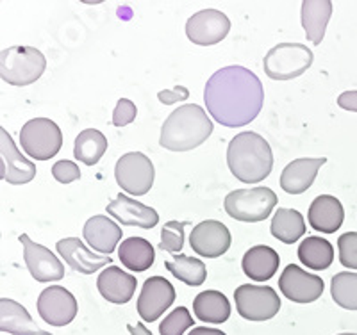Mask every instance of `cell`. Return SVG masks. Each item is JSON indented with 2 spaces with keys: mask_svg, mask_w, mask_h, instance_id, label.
Returning a JSON list of instances; mask_svg holds the SVG:
<instances>
[{
  "mask_svg": "<svg viewBox=\"0 0 357 335\" xmlns=\"http://www.w3.org/2000/svg\"><path fill=\"white\" fill-rule=\"evenodd\" d=\"M231 242L232 237L229 228L216 219L199 223L197 226H193L190 235L191 250L206 258L222 257L231 248Z\"/></svg>",
  "mask_w": 357,
  "mask_h": 335,
  "instance_id": "obj_16",
  "label": "cell"
},
{
  "mask_svg": "<svg viewBox=\"0 0 357 335\" xmlns=\"http://www.w3.org/2000/svg\"><path fill=\"white\" fill-rule=\"evenodd\" d=\"M107 152L106 136L97 129H86L75 138L73 157L86 166H95Z\"/></svg>",
  "mask_w": 357,
  "mask_h": 335,
  "instance_id": "obj_30",
  "label": "cell"
},
{
  "mask_svg": "<svg viewBox=\"0 0 357 335\" xmlns=\"http://www.w3.org/2000/svg\"><path fill=\"white\" fill-rule=\"evenodd\" d=\"M272 235L284 244H293L305 234L304 216L295 209H284L279 207L273 215L272 225H270Z\"/></svg>",
  "mask_w": 357,
  "mask_h": 335,
  "instance_id": "obj_29",
  "label": "cell"
},
{
  "mask_svg": "<svg viewBox=\"0 0 357 335\" xmlns=\"http://www.w3.org/2000/svg\"><path fill=\"white\" fill-rule=\"evenodd\" d=\"M193 312L204 323L222 325L231 315V303L220 291H204L193 299Z\"/></svg>",
  "mask_w": 357,
  "mask_h": 335,
  "instance_id": "obj_26",
  "label": "cell"
},
{
  "mask_svg": "<svg viewBox=\"0 0 357 335\" xmlns=\"http://www.w3.org/2000/svg\"><path fill=\"white\" fill-rule=\"evenodd\" d=\"M236 311L248 321H268L280 311V298L270 286L243 283L234 291Z\"/></svg>",
  "mask_w": 357,
  "mask_h": 335,
  "instance_id": "obj_8",
  "label": "cell"
},
{
  "mask_svg": "<svg viewBox=\"0 0 357 335\" xmlns=\"http://www.w3.org/2000/svg\"><path fill=\"white\" fill-rule=\"evenodd\" d=\"M207 113L220 125L245 127L263 109L264 89L259 77L245 66H225L209 77L204 88Z\"/></svg>",
  "mask_w": 357,
  "mask_h": 335,
  "instance_id": "obj_1",
  "label": "cell"
},
{
  "mask_svg": "<svg viewBox=\"0 0 357 335\" xmlns=\"http://www.w3.org/2000/svg\"><path fill=\"white\" fill-rule=\"evenodd\" d=\"M127 330L130 332V335H152V332L145 327L143 323H136V325H129Z\"/></svg>",
  "mask_w": 357,
  "mask_h": 335,
  "instance_id": "obj_41",
  "label": "cell"
},
{
  "mask_svg": "<svg viewBox=\"0 0 357 335\" xmlns=\"http://www.w3.org/2000/svg\"><path fill=\"white\" fill-rule=\"evenodd\" d=\"M279 289L295 303H312L324 295V280L318 275H311L296 264H289L279 279Z\"/></svg>",
  "mask_w": 357,
  "mask_h": 335,
  "instance_id": "obj_14",
  "label": "cell"
},
{
  "mask_svg": "<svg viewBox=\"0 0 357 335\" xmlns=\"http://www.w3.org/2000/svg\"><path fill=\"white\" fill-rule=\"evenodd\" d=\"M309 225L321 234H334L345 221L343 205L333 194H320L312 200L307 212Z\"/></svg>",
  "mask_w": 357,
  "mask_h": 335,
  "instance_id": "obj_20",
  "label": "cell"
},
{
  "mask_svg": "<svg viewBox=\"0 0 357 335\" xmlns=\"http://www.w3.org/2000/svg\"><path fill=\"white\" fill-rule=\"evenodd\" d=\"M337 105L341 109L350 111V113H357V89L356 91H345L337 98Z\"/></svg>",
  "mask_w": 357,
  "mask_h": 335,
  "instance_id": "obj_39",
  "label": "cell"
},
{
  "mask_svg": "<svg viewBox=\"0 0 357 335\" xmlns=\"http://www.w3.org/2000/svg\"><path fill=\"white\" fill-rule=\"evenodd\" d=\"M331 295L336 305L347 311H357V273L341 271L331 280Z\"/></svg>",
  "mask_w": 357,
  "mask_h": 335,
  "instance_id": "obj_32",
  "label": "cell"
},
{
  "mask_svg": "<svg viewBox=\"0 0 357 335\" xmlns=\"http://www.w3.org/2000/svg\"><path fill=\"white\" fill-rule=\"evenodd\" d=\"M52 177L59 184H72V182L81 178L79 166L72 161H59L52 166Z\"/></svg>",
  "mask_w": 357,
  "mask_h": 335,
  "instance_id": "obj_37",
  "label": "cell"
},
{
  "mask_svg": "<svg viewBox=\"0 0 357 335\" xmlns=\"http://www.w3.org/2000/svg\"><path fill=\"white\" fill-rule=\"evenodd\" d=\"M340 263L347 270H357V232H347L337 239Z\"/></svg>",
  "mask_w": 357,
  "mask_h": 335,
  "instance_id": "obj_35",
  "label": "cell"
},
{
  "mask_svg": "<svg viewBox=\"0 0 357 335\" xmlns=\"http://www.w3.org/2000/svg\"><path fill=\"white\" fill-rule=\"evenodd\" d=\"M20 145L29 157L49 161L61 150L63 132L49 118H34L22 127Z\"/></svg>",
  "mask_w": 357,
  "mask_h": 335,
  "instance_id": "obj_7",
  "label": "cell"
},
{
  "mask_svg": "<svg viewBox=\"0 0 357 335\" xmlns=\"http://www.w3.org/2000/svg\"><path fill=\"white\" fill-rule=\"evenodd\" d=\"M167 270L177 280L184 282L186 286L199 287L206 282L207 270L206 264L195 257H188V255H174L172 260L165 263Z\"/></svg>",
  "mask_w": 357,
  "mask_h": 335,
  "instance_id": "obj_31",
  "label": "cell"
},
{
  "mask_svg": "<svg viewBox=\"0 0 357 335\" xmlns=\"http://www.w3.org/2000/svg\"><path fill=\"white\" fill-rule=\"evenodd\" d=\"M154 164L142 152H129L122 155L114 166L116 184L132 196H143L154 186Z\"/></svg>",
  "mask_w": 357,
  "mask_h": 335,
  "instance_id": "obj_9",
  "label": "cell"
},
{
  "mask_svg": "<svg viewBox=\"0 0 357 335\" xmlns=\"http://www.w3.org/2000/svg\"><path fill=\"white\" fill-rule=\"evenodd\" d=\"M175 302V289L167 279L162 276H151L146 279L142 287L138 298V314L143 321L152 323L161 318L165 311L172 307Z\"/></svg>",
  "mask_w": 357,
  "mask_h": 335,
  "instance_id": "obj_15",
  "label": "cell"
},
{
  "mask_svg": "<svg viewBox=\"0 0 357 335\" xmlns=\"http://www.w3.org/2000/svg\"><path fill=\"white\" fill-rule=\"evenodd\" d=\"M279 264V254L273 248L264 247V244L252 247L241 260L243 273L254 282H268L277 273Z\"/></svg>",
  "mask_w": 357,
  "mask_h": 335,
  "instance_id": "obj_24",
  "label": "cell"
},
{
  "mask_svg": "<svg viewBox=\"0 0 357 335\" xmlns=\"http://www.w3.org/2000/svg\"><path fill=\"white\" fill-rule=\"evenodd\" d=\"M136 283L138 282L132 275L116 266L106 267L97 279V287L102 298L116 305H123L132 299L136 293Z\"/></svg>",
  "mask_w": 357,
  "mask_h": 335,
  "instance_id": "obj_21",
  "label": "cell"
},
{
  "mask_svg": "<svg viewBox=\"0 0 357 335\" xmlns=\"http://www.w3.org/2000/svg\"><path fill=\"white\" fill-rule=\"evenodd\" d=\"M82 235H84V241L95 251L109 257L114 248H116L118 241L122 239V228L107 216L98 215L86 221L84 228H82Z\"/></svg>",
  "mask_w": 357,
  "mask_h": 335,
  "instance_id": "obj_22",
  "label": "cell"
},
{
  "mask_svg": "<svg viewBox=\"0 0 357 335\" xmlns=\"http://www.w3.org/2000/svg\"><path fill=\"white\" fill-rule=\"evenodd\" d=\"M56 248L57 254L65 258V263L82 275H93L95 271L113 263V258L107 255H95L93 251L88 250L79 237L61 239V241H57Z\"/></svg>",
  "mask_w": 357,
  "mask_h": 335,
  "instance_id": "obj_17",
  "label": "cell"
},
{
  "mask_svg": "<svg viewBox=\"0 0 357 335\" xmlns=\"http://www.w3.org/2000/svg\"><path fill=\"white\" fill-rule=\"evenodd\" d=\"M77 299L61 286L47 287L38 298V312L50 327H66L77 315Z\"/></svg>",
  "mask_w": 357,
  "mask_h": 335,
  "instance_id": "obj_11",
  "label": "cell"
},
{
  "mask_svg": "<svg viewBox=\"0 0 357 335\" xmlns=\"http://www.w3.org/2000/svg\"><path fill=\"white\" fill-rule=\"evenodd\" d=\"M213 134V121L197 104H188L175 109L161 127L162 148L172 152H190L207 141Z\"/></svg>",
  "mask_w": 357,
  "mask_h": 335,
  "instance_id": "obj_3",
  "label": "cell"
},
{
  "mask_svg": "<svg viewBox=\"0 0 357 335\" xmlns=\"http://www.w3.org/2000/svg\"><path fill=\"white\" fill-rule=\"evenodd\" d=\"M227 164L238 180L243 184H257L272 173V148L259 134L241 132L229 143Z\"/></svg>",
  "mask_w": 357,
  "mask_h": 335,
  "instance_id": "obj_2",
  "label": "cell"
},
{
  "mask_svg": "<svg viewBox=\"0 0 357 335\" xmlns=\"http://www.w3.org/2000/svg\"><path fill=\"white\" fill-rule=\"evenodd\" d=\"M188 335H227L225 332L218 328H207V327H195Z\"/></svg>",
  "mask_w": 357,
  "mask_h": 335,
  "instance_id": "obj_40",
  "label": "cell"
},
{
  "mask_svg": "<svg viewBox=\"0 0 357 335\" xmlns=\"http://www.w3.org/2000/svg\"><path fill=\"white\" fill-rule=\"evenodd\" d=\"M47 68V59L34 47H9L0 52V77L6 84L29 86Z\"/></svg>",
  "mask_w": 357,
  "mask_h": 335,
  "instance_id": "obj_4",
  "label": "cell"
},
{
  "mask_svg": "<svg viewBox=\"0 0 357 335\" xmlns=\"http://www.w3.org/2000/svg\"><path fill=\"white\" fill-rule=\"evenodd\" d=\"M106 212L126 226H139V228H154L159 223L158 210L136 202L127 194H118L113 202L107 203Z\"/></svg>",
  "mask_w": 357,
  "mask_h": 335,
  "instance_id": "obj_18",
  "label": "cell"
},
{
  "mask_svg": "<svg viewBox=\"0 0 357 335\" xmlns=\"http://www.w3.org/2000/svg\"><path fill=\"white\" fill-rule=\"evenodd\" d=\"M298 258L309 270L324 271L333 264L334 247L327 239L318 237V235H309L298 247Z\"/></svg>",
  "mask_w": 357,
  "mask_h": 335,
  "instance_id": "obj_28",
  "label": "cell"
},
{
  "mask_svg": "<svg viewBox=\"0 0 357 335\" xmlns=\"http://www.w3.org/2000/svg\"><path fill=\"white\" fill-rule=\"evenodd\" d=\"M311 50L302 43H279L268 50L264 56L263 68L273 81H291L301 77L312 65Z\"/></svg>",
  "mask_w": 357,
  "mask_h": 335,
  "instance_id": "obj_6",
  "label": "cell"
},
{
  "mask_svg": "<svg viewBox=\"0 0 357 335\" xmlns=\"http://www.w3.org/2000/svg\"><path fill=\"white\" fill-rule=\"evenodd\" d=\"M337 335H357V334H337Z\"/></svg>",
  "mask_w": 357,
  "mask_h": 335,
  "instance_id": "obj_42",
  "label": "cell"
},
{
  "mask_svg": "<svg viewBox=\"0 0 357 335\" xmlns=\"http://www.w3.org/2000/svg\"><path fill=\"white\" fill-rule=\"evenodd\" d=\"M0 330L13 335H50L34 323L24 305L11 298L0 299Z\"/></svg>",
  "mask_w": 357,
  "mask_h": 335,
  "instance_id": "obj_23",
  "label": "cell"
},
{
  "mask_svg": "<svg viewBox=\"0 0 357 335\" xmlns=\"http://www.w3.org/2000/svg\"><path fill=\"white\" fill-rule=\"evenodd\" d=\"M36 177V166L18 152L11 134L0 129V178L11 186H24Z\"/></svg>",
  "mask_w": 357,
  "mask_h": 335,
  "instance_id": "obj_13",
  "label": "cell"
},
{
  "mask_svg": "<svg viewBox=\"0 0 357 335\" xmlns=\"http://www.w3.org/2000/svg\"><path fill=\"white\" fill-rule=\"evenodd\" d=\"M118 258L122 260L127 270L143 273V271L151 270V266L154 264V247L151 244V241L143 237H129L122 241L118 248Z\"/></svg>",
  "mask_w": 357,
  "mask_h": 335,
  "instance_id": "obj_27",
  "label": "cell"
},
{
  "mask_svg": "<svg viewBox=\"0 0 357 335\" xmlns=\"http://www.w3.org/2000/svg\"><path fill=\"white\" fill-rule=\"evenodd\" d=\"M302 27L312 45H320L325 38V29L333 17L331 0H304L302 2Z\"/></svg>",
  "mask_w": 357,
  "mask_h": 335,
  "instance_id": "obj_25",
  "label": "cell"
},
{
  "mask_svg": "<svg viewBox=\"0 0 357 335\" xmlns=\"http://www.w3.org/2000/svg\"><path fill=\"white\" fill-rule=\"evenodd\" d=\"M184 226H188V221L165 223L161 231L159 250L168 251V254H181L184 247Z\"/></svg>",
  "mask_w": 357,
  "mask_h": 335,
  "instance_id": "obj_33",
  "label": "cell"
},
{
  "mask_svg": "<svg viewBox=\"0 0 357 335\" xmlns=\"http://www.w3.org/2000/svg\"><path fill=\"white\" fill-rule=\"evenodd\" d=\"M231 31V20L218 9H202L186 22V36L191 43L211 47L225 40Z\"/></svg>",
  "mask_w": 357,
  "mask_h": 335,
  "instance_id": "obj_10",
  "label": "cell"
},
{
  "mask_svg": "<svg viewBox=\"0 0 357 335\" xmlns=\"http://www.w3.org/2000/svg\"><path fill=\"white\" fill-rule=\"evenodd\" d=\"M277 205V194L270 187L236 189L225 196L223 209L236 221H264Z\"/></svg>",
  "mask_w": 357,
  "mask_h": 335,
  "instance_id": "obj_5",
  "label": "cell"
},
{
  "mask_svg": "<svg viewBox=\"0 0 357 335\" xmlns=\"http://www.w3.org/2000/svg\"><path fill=\"white\" fill-rule=\"evenodd\" d=\"M158 98L161 104L172 105L177 104V102L188 100L190 98V91H188L186 86H175L172 89H162V91H159Z\"/></svg>",
  "mask_w": 357,
  "mask_h": 335,
  "instance_id": "obj_38",
  "label": "cell"
},
{
  "mask_svg": "<svg viewBox=\"0 0 357 335\" xmlns=\"http://www.w3.org/2000/svg\"><path fill=\"white\" fill-rule=\"evenodd\" d=\"M20 241L24 244L25 266L36 282H57L65 276V266L57 255L52 254V250L31 241L27 234H22Z\"/></svg>",
  "mask_w": 357,
  "mask_h": 335,
  "instance_id": "obj_12",
  "label": "cell"
},
{
  "mask_svg": "<svg viewBox=\"0 0 357 335\" xmlns=\"http://www.w3.org/2000/svg\"><path fill=\"white\" fill-rule=\"evenodd\" d=\"M327 162V157L295 159L280 175V187L288 194H302L312 186L318 170Z\"/></svg>",
  "mask_w": 357,
  "mask_h": 335,
  "instance_id": "obj_19",
  "label": "cell"
},
{
  "mask_svg": "<svg viewBox=\"0 0 357 335\" xmlns=\"http://www.w3.org/2000/svg\"><path fill=\"white\" fill-rule=\"evenodd\" d=\"M195 327L193 318L186 307H177L172 311L167 318L159 325V334L161 335H183L188 328Z\"/></svg>",
  "mask_w": 357,
  "mask_h": 335,
  "instance_id": "obj_34",
  "label": "cell"
},
{
  "mask_svg": "<svg viewBox=\"0 0 357 335\" xmlns=\"http://www.w3.org/2000/svg\"><path fill=\"white\" fill-rule=\"evenodd\" d=\"M136 114H138L136 104L132 100H129V98H120L113 111V125L120 127V129L127 127L129 123H132L136 120Z\"/></svg>",
  "mask_w": 357,
  "mask_h": 335,
  "instance_id": "obj_36",
  "label": "cell"
}]
</instances>
